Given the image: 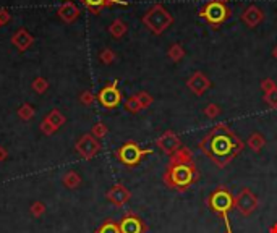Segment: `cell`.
Wrapping results in <instances>:
<instances>
[{
  "label": "cell",
  "instance_id": "6da1fadb",
  "mask_svg": "<svg viewBox=\"0 0 277 233\" xmlns=\"http://www.w3.org/2000/svg\"><path fill=\"white\" fill-rule=\"evenodd\" d=\"M203 153L218 169H225L245 149V143L225 123H218L198 143Z\"/></svg>",
  "mask_w": 277,
  "mask_h": 233
},
{
  "label": "cell",
  "instance_id": "7a4b0ae2",
  "mask_svg": "<svg viewBox=\"0 0 277 233\" xmlns=\"http://www.w3.org/2000/svg\"><path fill=\"white\" fill-rule=\"evenodd\" d=\"M199 180V170L195 162L190 164H167L162 175V181L167 188L185 193Z\"/></svg>",
  "mask_w": 277,
  "mask_h": 233
},
{
  "label": "cell",
  "instance_id": "3957f363",
  "mask_svg": "<svg viewBox=\"0 0 277 233\" xmlns=\"http://www.w3.org/2000/svg\"><path fill=\"white\" fill-rule=\"evenodd\" d=\"M234 197L235 194H232V191L224 185H219L218 188L213 190L206 199V204H208L209 211H213L216 215L220 217V220L225 224V232L234 233L229 220V214L230 211L234 209Z\"/></svg>",
  "mask_w": 277,
  "mask_h": 233
},
{
  "label": "cell",
  "instance_id": "277c9868",
  "mask_svg": "<svg viewBox=\"0 0 277 233\" xmlns=\"http://www.w3.org/2000/svg\"><path fill=\"white\" fill-rule=\"evenodd\" d=\"M174 17L170 15V12L164 5L154 3L148 12L143 15V24L149 29L151 33L156 36H160L162 33H165L167 29L172 26Z\"/></svg>",
  "mask_w": 277,
  "mask_h": 233
},
{
  "label": "cell",
  "instance_id": "5b68a950",
  "mask_svg": "<svg viewBox=\"0 0 277 233\" xmlns=\"http://www.w3.org/2000/svg\"><path fill=\"white\" fill-rule=\"evenodd\" d=\"M199 18L206 19V23L211 24V28L219 29L220 24L225 23L232 17V10L225 3H220L218 0H209L199 8Z\"/></svg>",
  "mask_w": 277,
  "mask_h": 233
},
{
  "label": "cell",
  "instance_id": "8992f818",
  "mask_svg": "<svg viewBox=\"0 0 277 233\" xmlns=\"http://www.w3.org/2000/svg\"><path fill=\"white\" fill-rule=\"evenodd\" d=\"M153 154V149H143L141 146L133 139H128L127 143H123L120 148L115 151V157L119 162H122L127 167H137L146 155Z\"/></svg>",
  "mask_w": 277,
  "mask_h": 233
},
{
  "label": "cell",
  "instance_id": "52a82bcc",
  "mask_svg": "<svg viewBox=\"0 0 277 233\" xmlns=\"http://www.w3.org/2000/svg\"><path fill=\"white\" fill-rule=\"evenodd\" d=\"M259 207V199L253 191L250 188H241L238 191V194H235L234 197V209L238 211L240 215L250 217L251 214H255Z\"/></svg>",
  "mask_w": 277,
  "mask_h": 233
},
{
  "label": "cell",
  "instance_id": "ba28073f",
  "mask_svg": "<svg viewBox=\"0 0 277 233\" xmlns=\"http://www.w3.org/2000/svg\"><path fill=\"white\" fill-rule=\"evenodd\" d=\"M99 104L105 109H115L122 104V91L119 89V81L115 79L112 83L105 84L98 93Z\"/></svg>",
  "mask_w": 277,
  "mask_h": 233
},
{
  "label": "cell",
  "instance_id": "9c48e42d",
  "mask_svg": "<svg viewBox=\"0 0 277 233\" xmlns=\"http://www.w3.org/2000/svg\"><path fill=\"white\" fill-rule=\"evenodd\" d=\"M100 149H102V144H100L99 139H96L91 133L83 135L81 138L78 139L77 146H75V151H77V153L86 160L98 155L100 153Z\"/></svg>",
  "mask_w": 277,
  "mask_h": 233
},
{
  "label": "cell",
  "instance_id": "30bf717a",
  "mask_svg": "<svg viewBox=\"0 0 277 233\" xmlns=\"http://www.w3.org/2000/svg\"><path fill=\"white\" fill-rule=\"evenodd\" d=\"M120 233H148V225L135 212H127L119 222Z\"/></svg>",
  "mask_w": 277,
  "mask_h": 233
},
{
  "label": "cell",
  "instance_id": "8fae6325",
  "mask_svg": "<svg viewBox=\"0 0 277 233\" xmlns=\"http://www.w3.org/2000/svg\"><path fill=\"white\" fill-rule=\"evenodd\" d=\"M156 146H158L164 154L172 155L175 151H178L182 148V139H180L178 135L174 133L172 130H167L156 139Z\"/></svg>",
  "mask_w": 277,
  "mask_h": 233
},
{
  "label": "cell",
  "instance_id": "7c38bea8",
  "mask_svg": "<svg viewBox=\"0 0 277 233\" xmlns=\"http://www.w3.org/2000/svg\"><path fill=\"white\" fill-rule=\"evenodd\" d=\"M105 197H107V201L112 202L115 207H122L132 199V191L122 183H115L112 188L107 191Z\"/></svg>",
  "mask_w": 277,
  "mask_h": 233
},
{
  "label": "cell",
  "instance_id": "4fadbf2b",
  "mask_svg": "<svg viewBox=\"0 0 277 233\" xmlns=\"http://www.w3.org/2000/svg\"><path fill=\"white\" fill-rule=\"evenodd\" d=\"M211 79L206 77L203 72H195L186 79V88H188L195 96H203L206 91L211 88Z\"/></svg>",
  "mask_w": 277,
  "mask_h": 233
},
{
  "label": "cell",
  "instance_id": "5bb4252c",
  "mask_svg": "<svg viewBox=\"0 0 277 233\" xmlns=\"http://www.w3.org/2000/svg\"><path fill=\"white\" fill-rule=\"evenodd\" d=\"M241 21H243L248 28H256L258 24L264 21V12L258 5H250L243 10V13L240 15Z\"/></svg>",
  "mask_w": 277,
  "mask_h": 233
},
{
  "label": "cell",
  "instance_id": "9a60e30c",
  "mask_svg": "<svg viewBox=\"0 0 277 233\" xmlns=\"http://www.w3.org/2000/svg\"><path fill=\"white\" fill-rule=\"evenodd\" d=\"M33 42H34L33 34L29 33L28 29H24V28H20L18 31L13 34V38H12V44L20 50V52H24V50H28L33 45Z\"/></svg>",
  "mask_w": 277,
  "mask_h": 233
},
{
  "label": "cell",
  "instance_id": "2e32d148",
  "mask_svg": "<svg viewBox=\"0 0 277 233\" xmlns=\"http://www.w3.org/2000/svg\"><path fill=\"white\" fill-rule=\"evenodd\" d=\"M84 7H86L93 15H99L102 8L114 7V5H128L123 0H79Z\"/></svg>",
  "mask_w": 277,
  "mask_h": 233
},
{
  "label": "cell",
  "instance_id": "e0dca14e",
  "mask_svg": "<svg viewBox=\"0 0 277 233\" xmlns=\"http://www.w3.org/2000/svg\"><path fill=\"white\" fill-rule=\"evenodd\" d=\"M57 15L63 23H73L79 17V8L73 2H65L63 5L59 7Z\"/></svg>",
  "mask_w": 277,
  "mask_h": 233
},
{
  "label": "cell",
  "instance_id": "ac0fdd59",
  "mask_svg": "<svg viewBox=\"0 0 277 233\" xmlns=\"http://www.w3.org/2000/svg\"><path fill=\"white\" fill-rule=\"evenodd\" d=\"M190 162H195L193 151L190 148H185V146L175 151L172 155H169V164H190Z\"/></svg>",
  "mask_w": 277,
  "mask_h": 233
},
{
  "label": "cell",
  "instance_id": "d6986e66",
  "mask_svg": "<svg viewBox=\"0 0 277 233\" xmlns=\"http://www.w3.org/2000/svg\"><path fill=\"white\" fill-rule=\"evenodd\" d=\"M245 144L248 146V148L253 151V153L259 154L261 151H263L264 146H266V138L261 133H258V131H256V133H251L248 136V139H246Z\"/></svg>",
  "mask_w": 277,
  "mask_h": 233
},
{
  "label": "cell",
  "instance_id": "ffe728a7",
  "mask_svg": "<svg viewBox=\"0 0 277 233\" xmlns=\"http://www.w3.org/2000/svg\"><path fill=\"white\" fill-rule=\"evenodd\" d=\"M127 31H128L127 23H125L123 19H120V18H115L114 21L110 23V26H109V34L114 39H122L125 34H127Z\"/></svg>",
  "mask_w": 277,
  "mask_h": 233
},
{
  "label": "cell",
  "instance_id": "44dd1931",
  "mask_svg": "<svg viewBox=\"0 0 277 233\" xmlns=\"http://www.w3.org/2000/svg\"><path fill=\"white\" fill-rule=\"evenodd\" d=\"M62 183L67 186V188L75 190V188H78V186L81 185V176H79L75 170H70L62 176Z\"/></svg>",
  "mask_w": 277,
  "mask_h": 233
},
{
  "label": "cell",
  "instance_id": "7402d4cb",
  "mask_svg": "<svg viewBox=\"0 0 277 233\" xmlns=\"http://www.w3.org/2000/svg\"><path fill=\"white\" fill-rule=\"evenodd\" d=\"M185 49H183V45L182 44H178V42H175V44H172L169 47V50H167V57L172 60V62H175V63H178V62H182V60L185 58Z\"/></svg>",
  "mask_w": 277,
  "mask_h": 233
},
{
  "label": "cell",
  "instance_id": "603a6c76",
  "mask_svg": "<svg viewBox=\"0 0 277 233\" xmlns=\"http://www.w3.org/2000/svg\"><path fill=\"white\" fill-rule=\"evenodd\" d=\"M46 120L49 121L50 125L54 126L55 130H59L60 126H62L65 121H67V118H65V115L60 112L59 109H54V110H50V112L46 115Z\"/></svg>",
  "mask_w": 277,
  "mask_h": 233
},
{
  "label": "cell",
  "instance_id": "cb8c5ba5",
  "mask_svg": "<svg viewBox=\"0 0 277 233\" xmlns=\"http://www.w3.org/2000/svg\"><path fill=\"white\" fill-rule=\"evenodd\" d=\"M96 233H120L119 222H115L112 219H107L105 222H102V225L96 230Z\"/></svg>",
  "mask_w": 277,
  "mask_h": 233
},
{
  "label": "cell",
  "instance_id": "d4e9b609",
  "mask_svg": "<svg viewBox=\"0 0 277 233\" xmlns=\"http://www.w3.org/2000/svg\"><path fill=\"white\" fill-rule=\"evenodd\" d=\"M125 109L128 110L130 114H138V112H141V104H139V100H138V97H137V94L135 96H130V97L125 100Z\"/></svg>",
  "mask_w": 277,
  "mask_h": 233
},
{
  "label": "cell",
  "instance_id": "484cf974",
  "mask_svg": "<svg viewBox=\"0 0 277 233\" xmlns=\"http://www.w3.org/2000/svg\"><path fill=\"white\" fill-rule=\"evenodd\" d=\"M109 133V128H107V125L102 123V121H98L96 125H93V128H91V135L94 136L96 139H102L105 138Z\"/></svg>",
  "mask_w": 277,
  "mask_h": 233
},
{
  "label": "cell",
  "instance_id": "4316f807",
  "mask_svg": "<svg viewBox=\"0 0 277 233\" xmlns=\"http://www.w3.org/2000/svg\"><path fill=\"white\" fill-rule=\"evenodd\" d=\"M17 114L23 121H29V120H33V116H34V107L31 104H23L21 107L18 109Z\"/></svg>",
  "mask_w": 277,
  "mask_h": 233
},
{
  "label": "cell",
  "instance_id": "83f0119b",
  "mask_svg": "<svg viewBox=\"0 0 277 233\" xmlns=\"http://www.w3.org/2000/svg\"><path fill=\"white\" fill-rule=\"evenodd\" d=\"M31 88L34 93H38V94H44L46 91L49 89V81L46 78H42V77H38L36 79L33 81V84H31Z\"/></svg>",
  "mask_w": 277,
  "mask_h": 233
},
{
  "label": "cell",
  "instance_id": "f1b7e54d",
  "mask_svg": "<svg viewBox=\"0 0 277 233\" xmlns=\"http://www.w3.org/2000/svg\"><path fill=\"white\" fill-rule=\"evenodd\" d=\"M99 60H100V62H102L104 65H112L115 60H117V54H115L112 49H104V50H100Z\"/></svg>",
  "mask_w": 277,
  "mask_h": 233
},
{
  "label": "cell",
  "instance_id": "f546056e",
  "mask_svg": "<svg viewBox=\"0 0 277 233\" xmlns=\"http://www.w3.org/2000/svg\"><path fill=\"white\" fill-rule=\"evenodd\" d=\"M137 97L139 100V104H141V109H149L151 105H153L154 102V97L151 96L149 93H146V91H139V93L137 94Z\"/></svg>",
  "mask_w": 277,
  "mask_h": 233
},
{
  "label": "cell",
  "instance_id": "4dcf8cb0",
  "mask_svg": "<svg viewBox=\"0 0 277 233\" xmlns=\"http://www.w3.org/2000/svg\"><path fill=\"white\" fill-rule=\"evenodd\" d=\"M220 112H222V109H220L218 104H208L203 110V114L208 116V118H216V116L220 115Z\"/></svg>",
  "mask_w": 277,
  "mask_h": 233
},
{
  "label": "cell",
  "instance_id": "1f68e13d",
  "mask_svg": "<svg viewBox=\"0 0 277 233\" xmlns=\"http://www.w3.org/2000/svg\"><path fill=\"white\" fill-rule=\"evenodd\" d=\"M96 100H98V96H94L91 91H83L81 96H79V102H81L83 105H86V107L93 105Z\"/></svg>",
  "mask_w": 277,
  "mask_h": 233
},
{
  "label": "cell",
  "instance_id": "d6a6232c",
  "mask_svg": "<svg viewBox=\"0 0 277 233\" xmlns=\"http://www.w3.org/2000/svg\"><path fill=\"white\" fill-rule=\"evenodd\" d=\"M259 88H261V91H263L264 94H268V93H271V91L277 89V84H276V81L273 78H264L259 83Z\"/></svg>",
  "mask_w": 277,
  "mask_h": 233
},
{
  "label": "cell",
  "instance_id": "836d02e7",
  "mask_svg": "<svg viewBox=\"0 0 277 233\" xmlns=\"http://www.w3.org/2000/svg\"><path fill=\"white\" fill-rule=\"evenodd\" d=\"M263 100H264L266 104H268V107L277 109V89L271 91V93H268V94H264L263 96Z\"/></svg>",
  "mask_w": 277,
  "mask_h": 233
},
{
  "label": "cell",
  "instance_id": "e575fe53",
  "mask_svg": "<svg viewBox=\"0 0 277 233\" xmlns=\"http://www.w3.org/2000/svg\"><path fill=\"white\" fill-rule=\"evenodd\" d=\"M44 212H46V206H44V202L41 201H36L31 204V214L33 217H41Z\"/></svg>",
  "mask_w": 277,
  "mask_h": 233
},
{
  "label": "cell",
  "instance_id": "d590c367",
  "mask_svg": "<svg viewBox=\"0 0 277 233\" xmlns=\"http://www.w3.org/2000/svg\"><path fill=\"white\" fill-rule=\"evenodd\" d=\"M39 130H41V131H42V133H44V135H46V136H50V135H54V133H55V131H57V130H55V128H54V126H52V125H50V123H49V121H47L46 118H44V120L41 121V125H39Z\"/></svg>",
  "mask_w": 277,
  "mask_h": 233
},
{
  "label": "cell",
  "instance_id": "8d00e7d4",
  "mask_svg": "<svg viewBox=\"0 0 277 233\" xmlns=\"http://www.w3.org/2000/svg\"><path fill=\"white\" fill-rule=\"evenodd\" d=\"M10 19H12V13H10L7 8H0V26L7 24Z\"/></svg>",
  "mask_w": 277,
  "mask_h": 233
},
{
  "label": "cell",
  "instance_id": "74e56055",
  "mask_svg": "<svg viewBox=\"0 0 277 233\" xmlns=\"http://www.w3.org/2000/svg\"><path fill=\"white\" fill-rule=\"evenodd\" d=\"M8 159V151L3 148V146H0V162L7 160Z\"/></svg>",
  "mask_w": 277,
  "mask_h": 233
},
{
  "label": "cell",
  "instance_id": "f35d334b",
  "mask_svg": "<svg viewBox=\"0 0 277 233\" xmlns=\"http://www.w3.org/2000/svg\"><path fill=\"white\" fill-rule=\"evenodd\" d=\"M268 233H277V222L269 227V232H268Z\"/></svg>",
  "mask_w": 277,
  "mask_h": 233
},
{
  "label": "cell",
  "instance_id": "ab89813d",
  "mask_svg": "<svg viewBox=\"0 0 277 233\" xmlns=\"http://www.w3.org/2000/svg\"><path fill=\"white\" fill-rule=\"evenodd\" d=\"M273 57L277 60V45H274V49H273Z\"/></svg>",
  "mask_w": 277,
  "mask_h": 233
},
{
  "label": "cell",
  "instance_id": "60d3db41",
  "mask_svg": "<svg viewBox=\"0 0 277 233\" xmlns=\"http://www.w3.org/2000/svg\"><path fill=\"white\" fill-rule=\"evenodd\" d=\"M218 2H220V3H225V5H227V2H230V0H218Z\"/></svg>",
  "mask_w": 277,
  "mask_h": 233
},
{
  "label": "cell",
  "instance_id": "b9f144b4",
  "mask_svg": "<svg viewBox=\"0 0 277 233\" xmlns=\"http://www.w3.org/2000/svg\"><path fill=\"white\" fill-rule=\"evenodd\" d=\"M225 233H229V232H225Z\"/></svg>",
  "mask_w": 277,
  "mask_h": 233
},
{
  "label": "cell",
  "instance_id": "7bdbcfd3",
  "mask_svg": "<svg viewBox=\"0 0 277 233\" xmlns=\"http://www.w3.org/2000/svg\"><path fill=\"white\" fill-rule=\"evenodd\" d=\"M68 2H70V0H68Z\"/></svg>",
  "mask_w": 277,
  "mask_h": 233
}]
</instances>
